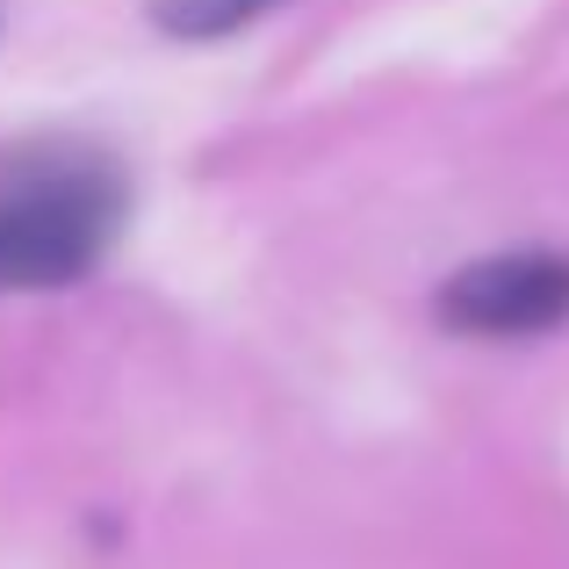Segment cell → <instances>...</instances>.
<instances>
[{
	"mask_svg": "<svg viewBox=\"0 0 569 569\" xmlns=\"http://www.w3.org/2000/svg\"><path fill=\"white\" fill-rule=\"evenodd\" d=\"M130 209V181L87 138L0 144V296L94 274Z\"/></svg>",
	"mask_w": 569,
	"mask_h": 569,
	"instance_id": "cell-1",
	"label": "cell"
},
{
	"mask_svg": "<svg viewBox=\"0 0 569 569\" xmlns=\"http://www.w3.org/2000/svg\"><path fill=\"white\" fill-rule=\"evenodd\" d=\"M432 318L469 339H533L569 318V252L519 246L469 260L432 289Z\"/></svg>",
	"mask_w": 569,
	"mask_h": 569,
	"instance_id": "cell-2",
	"label": "cell"
},
{
	"mask_svg": "<svg viewBox=\"0 0 569 569\" xmlns=\"http://www.w3.org/2000/svg\"><path fill=\"white\" fill-rule=\"evenodd\" d=\"M274 0H152V22L167 37H231V29L260 22Z\"/></svg>",
	"mask_w": 569,
	"mask_h": 569,
	"instance_id": "cell-3",
	"label": "cell"
}]
</instances>
